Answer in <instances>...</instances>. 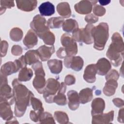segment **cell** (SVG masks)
Listing matches in <instances>:
<instances>
[{"label": "cell", "instance_id": "obj_1", "mask_svg": "<svg viewBox=\"0 0 124 124\" xmlns=\"http://www.w3.org/2000/svg\"><path fill=\"white\" fill-rule=\"evenodd\" d=\"M12 84L15 101V114L21 117L24 114L27 107L30 105L31 97L34 95L24 85L20 83L18 79H14Z\"/></svg>", "mask_w": 124, "mask_h": 124}, {"label": "cell", "instance_id": "obj_2", "mask_svg": "<svg viewBox=\"0 0 124 124\" xmlns=\"http://www.w3.org/2000/svg\"><path fill=\"white\" fill-rule=\"evenodd\" d=\"M111 41L112 43L108 49L106 56L112 65L117 67L121 64L123 59L124 42L122 36L118 32L113 33L111 37Z\"/></svg>", "mask_w": 124, "mask_h": 124}, {"label": "cell", "instance_id": "obj_3", "mask_svg": "<svg viewBox=\"0 0 124 124\" xmlns=\"http://www.w3.org/2000/svg\"><path fill=\"white\" fill-rule=\"evenodd\" d=\"M109 28L105 22L100 23L97 26H93L91 34L94 43L93 47L98 50H102L109 37Z\"/></svg>", "mask_w": 124, "mask_h": 124}, {"label": "cell", "instance_id": "obj_4", "mask_svg": "<svg viewBox=\"0 0 124 124\" xmlns=\"http://www.w3.org/2000/svg\"><path fill=\"white\" fill-rule=\"evenodd\" d=\"M32 68L34 70L35 77L32 82L33 87L40 93H43L46 81L45 79V73L44 72L42 63L38 61L33 64Z\"/></svg>", "mask_w": 124, "mask_h": 124}, {"label": "cell", "instance_id": "obj_5", "mask_svg": "<svg viewBox=\"0 0 124 124\" xmlns=\"http://www.w3.org/2000/svg\"><path fill=\"white\" fill-rule=\"evenodd\" d=\"M94 26L88 24L84 28L77 29L72 32V37L75 41L78 43H84L87 45L93 43V38L91 31Z\"/></svg>", "mask_w": 124, "mask_h": 124}, {"label": "cell", "instance_id": "obj_6", "mask_svg": "<svg viewBox=\"0 0 124 124\" xmlns=\"http://www.w3.org/2000/svg\"><path fill=\"white\" fill-rule=\"evenodd\" d=\"M30 27L40 39L50 31L46 18L40 15H37L33 17Z\"/></svg>", "mask_w": 124, "mask_h": 124}, {"label": "cell", "instance_id": "obj_7", "mask_svg": "<svg viewBox=\"0 0 124 124\" xmlns=\"http://www.w3.org/2000/svg\"><path fill=\"white\" fill-rule=\"evenodd\" d=\"M61 84L56 79L53 78H48L43 93V97L46 102L53 103V98L58 92Z\"/></svg>", "mask_w": 124, "mask_h": 124}, {"label": "cell", "instance_id": "obj_8", "mask_svg": "<svg viewBox=\"0 0 124 124\" xmlns=\"http://www.w3.org/2000/svg\"><path fill=\"white\" fill-rule=\"evenodd\" d=\"M0 101L5 100L8 102L11 105H13L15 101L12 89L8 84L7 77L0 74Z\"/></svg>", "mask_w": 124, "mask_h": 124}, {"label": "cell", "instance_id": "obj_9", "mask_svg": "<svg viewBox=\"0 0 124 124\" xmlns=\"http://www.w3.org/2000/svg\"><path fill=\"white\" fill-rule=\"evenodd\" d=\"M61 42L67 56H74L78 53V46L72 36L68 33L63 34Z\"/></svg>", "mask_w": 124, "mask_h": 124}, {"label": "cell", "instance_id": "obj_10", "mask_svg": "<svg viewBox=\"0 0 124 124\" xmlns=\"http://www.w3.org/2000/svg\"><path fill=\"white\" fill-rule=\"evenodd\" d=\"M84 62L80 56H67L64 58V64L67 68L79 71L83 67Z\"/></svg>", "mask_w": 124, "mask_h": 124}, {"label": "cell", "instance_id": "obj_11", "mask_svg": "<svg viewBox=\"0 0 124 124\" xmlns=\"http://www.w3.org/2000/svg\"><path fill=\"white\" fill-rule=\"evenodd\" d=\"M97 2V0H81L74 5L75 10L79 14H89L92 12L93 6Z\"/></svg>", "mask_w": 124, "mask_h": 124}, {"label": "cell", "instance_id": "obj_12", "mask_svg": "<svg viewBox=\"0 0 124 124\" xmlns=\"http://www.w3.org/2000/svg\"><path fill=\"white\" fill-rule=\"evenodd\" d=\"M114 118V111L111 110L107 113L92 115L93 124H109L113 121Z\"/></svg>", "mask_w": 124, "mask_h": 124}, {"label": "cell", "instance_id": "obj_13", "mask_svg": "<svg viewBox=\"0 0 124 124\" xmlns=\"http://www.w3.org/2000/svg\"><path fill=\"white\" fill-rule=\"evenodd\" d=\"M10 103L5 100L0 101V116L2 119L10 121L14 118Z\"/></svg>", "mask_w": 124, "mask_h": 124}, {"label": "cell", "instance_id": "obj_14", "mask_svg": "<svg viewBox=\"0 0 124 124\" xmlns=\"http://www.w3.org/2000/svg\"><path fill=\"white\" fill-rule=\"evenodd\" d=\"M97 73V70L95 64H89L84 70L83 78L88 83H93L96 80L95 75Z\"/></svg>", "mask_w": 124, "mask_h": 124}, {"label": "cell", "instance_id": "obj_15", "mask_svg": "<svg viewBox=\"0 0 124 124\" xmlns=\"http://www.w3.org/2000/svg\"><path fill=\"white\" fill-rule=\"evenodd\" d=\"M97 74L101 76L106 75L110 70L111 65L108 60L105 58L99 59L95 64Z\"/></svg>", "mask_w": 124, "mask_h": 124}, {"label": "cell", "instance_id": "obj_16", "mask_svg": "<svg viewBox=\"0 0 124 124\" xmlns=\"http://www.w3.org/2000/svg\"><path fill=\"white\" fill-rule=\"evenodd\" d=\"M66 90V85L64 82H62L58 92L53 98V102L60 106L65 105L67 103L66 96L64 94Z\"/></svg>", "mask_w": 124, "mask_h": 124}, {"label": "cell", "instance_id": "obj_17", "mask_svg": "<svg viewBox=\"0 0 124 124\" xmlns=\"http://www.w3.org/2000/svg\"><path fill=\"white\" fill-rule=\"evenodd\" d=\"M67 95L68 99V105L69 108L72 110H75L78 109L80 103L79 95L78 92L74 90H71L68 92Z\"/></svg>", "mask_w": 124, "mask_h": 124}, {"label": "cell", "instance_id": "obj_18", "mask_svg": "<svg viewBox=\"0 0 124 124\" xmlns=\"http://www.w3.org/2000/svg\"><path fill=\"white\" fill-rule=\"evenodd\" d=\"M40 59L43 62L46 61L50 58L52 54L55 52V47L54 46H47L46 45H42L37 49Z\"/></svg>", "mask_w": 124, "mask_h": 124}, {"label": "cell", "instance_id": "obj_19", "mask_svg": "<svg viewBox=\"0 0 124 124\" xmlns=\"http://www.w3.org/2000/svg\"><path fill=\"white\" fill-rule=\"evenodd\" d=\"M38 42L36 34L32 30H29L23 40L24 45L28 48H31L36 46Z\"/></svg>", "mask_w": 124, "mask_h": 124}, {"label": "cell", "instance_id": "obj_20", "mask_svg": "<svg viewBox=\"0 0 124 124\" xmlns=\"http://www.w3.org/2000/svg\"><path fill=\"white\" fill-rule=\"evenodd\" d=\"M92 115L101 114L105 108V103L101 98H96L93 100L92 104Z\"/></svg>", "mask_w": 124, "mask_h": 124}, {"label": "cell", "instance_id": "obj_21", "mask_svg": "<svg viewBox=\"0 0 124 124\" xmlns=\"http://www.w3.org/2000/svg\"><path fill=\"white\" fill-rule=\"evenodd\" d=\"M18 9L25 12H31L35 9L37 4V0H16Z\"/></svg>", "mask_w": 124, "mask_h": 124}, {"label": "cell", "instance_id": "obj_22", "mask_svg": "<svg viewBox=\"0 0 124 124\" xmlns=\"http://www.w3.org/2000/svg\"><path fill=\"white\" fill-rule=\"evenodd\" d=\"M38 10L42 16H50L55 13V7L49 1L42 3L39 6Z\"/></svg>", "mask_w": 124, "mask_h": 124}, {"label": "cell", "instance_id": "obj_23", "mask_svg": "<svg viewBox=\"0 0 124 124\" xmlns=\"http://www.w3.org/2000/svg\"><path fill=\"white\" fill-rule=\"evenodd\" d=\"M117 87L118 83L117 80L112 79H108L107 80L103 88V93L107 96H112L114 94Z\"/></svg>", "mask_w": 124, "mask_h": 124}, {"label": "cell", "instance_id": "obj_24", "mask_svg": "<svg viewBox=\"0 0 124 124\" xmlns=\"http://www.w3.org/2000/svg\"><path fill=\"white\" fill-rule=\"evenodd\" d=\"M58 13L63 18H68L71 15V10L69 3L67 2H62L57 6Z\"/></svg>", "mask_w": 124, "mask_h": 124}, {"label": "cell", "instance_id": "obj_25", "mask_svg": "<svg viewBox=\"0 0 124 124\" xmlns=\"http://www.w3.org/2000/svg\"><path fill=\"white\" fill-rule=\"evenodd\" d=\"M47 65L50 72L54 74H59L62 69V62L57 59H51L48 61Z\"/></svg>", "mask_w": 124, "mask_h": 124}, {"label": "cell", "instance_id": "obj_26", "mask_svg": "<svg viewBox=\"0 0 124 124\" xmlns=\"http://www.w3.org/2000/svg\"><path fill=\"white\" fill-rule=\"evenodd\" d=\"M25 60L28 65L34 64L37 62L39 61L40 59L39 53L37 50H30L26 52L24 55Z\"/></svg>", "mask_w": 124, "mask_h": 124}, {"label": "cell", "instance_id": "obj_27", "mask_svg": "<svg viewBox=\"0 0 124 124\" xmlns=\"http://www.w3.org/2000/svg\"><path fill=\"white\" fill-rule=\"evenodd\" d=\"M78 95L80 103L83 104L87 103L90 102L93 97V90L89 88H84L79 92Z\"/></svg>", "mask_w": 124, "mask_h": 124}, {"label": "cell", "instance_id": "obj_28", "mask_svg": "<svg viewBox=\"0 0 124 124\" xmlns=\"http://www.w3.org/2000/svg\"><path fill=\"white\" fill-rule=\"evenodd\" d=\"M33 76V72L30 68L24 67L19 71L18 80L20 82H26L30 80Z\"/></svg>", "mask_w": 124, "mask_h": 124}, {"label": "cell", "instance_id": "obj_29", "mask_svg": "<svg viewBox=\"0 0 124 124\" xmlns=\"http://www.w3.org/2000/svg\"><path fill=\"white\" fill-rule=\"evenodd\" d=\"M62 27L64 31L67 32H73L78 28V25L76 20L70 18L64 21Z\"/></svg>", "mask_w": 124, "mask_h": 124}, {"label": "cell", "instance_id": "obj_30", "mask_svg": "<svg viewBox=\"0 0 124 124\" xmlns=\"http://www.w3.org/2000/svg\"><path fill=\"white\" fill-rule=\"evenodd\" d=\"M64 22V18L62 17H52L48 19L47 23L49 28L58 29L62 26Z\"/></svg>", "mask_w": 124, "mask_h": 124}, {"label": "cell", "instance_id": "obj_31", "mask_svg": "<svg viewBox=\"0 0 124 124\" xmlns=\"http://www.w3.org/2000/svg\"><path fill=\"white\" fill-rule=\"evenodd\" d=\"M23 33L22 31L19 28L15 27L10 31V37L14 41L18 42L22 38Z\"/></svg>", "mask_w": 124, "mask_h": 124}, {"label": "cell", "instance_id": "obj_32", "mask_svg": "<svg viewBox=\"0 0 124 124\" xmlns=\"http://www.w3.org/2000/svg\"><path fill=\"white\" fill-rule=\"evenodd\" d=\"M55 120L60 124H66L69 123V118L67 114L62 111H56L54 113Z\"/></svg>", "mask_w": 124, "mask_h": 124}, {"label": "cell", "instance_id": "obj_33", "mask_svg": "<svg viewBox=\"0 0 124 124\" xmlns=\"http://www.w3.org/2000/svg\"><path fill=\"white\" fill-rule=\"evenodd\" d=\"M31 104L34 110L37 112H44V109L43 106V104L40 100L34 97V95L31 96Z\"/></svg>", "mask_w": 124, "mask_h": 124}, {"label": "cell", "instance_id": "obj_34", "mask_svg": "<svg viewBox=\"0 0 124 124\" xmlns=\"http://www.w3.org/2000/svg\"><path fill=\"white\" fill-rule=\"evenodd\" d=\"M40 124H55L52 115L48 112H43L39 120Z\"/></svg>", "mask_w": 124, "mask_h": 124}, {"label": "cell", "instance_id": "obj_35", "mask_svg": "<svg viewBox=\"0 0 124 124\" xmlns=\"http://www.w3.org/2000/svg\"><path fill=\"white\" fill-rule=\"evenodd\" d=\"M41 39L43 40L45 44L47 45L53 46L55 41V37L54 34L49 31L45 35H44Z\"/></svg>", "mask_w": 124, "mask_h": 124}, {"label": "cell", "instance_id": "obj_36", "mask_svg": "<svg viewBox=\"0 0 124 124\" xmlns=\"http://www.w3.org/2000/svg\"><path fill=\"white\" fill-rule=\"evenodd\" d=\"M15 6L13 0H0V15L4 13L7 8H11Z\"/></svg>", "mask_w": 124, "mask_h": 124}, {"label": "cell", "instance_id": "obj_37", "mask_svg": "<svg viewBox=\"0 0 124 124\" xmlns=\"http://www.w3.org/2000/svg\"><path fill=\"white\" fill-rule=\"evenodd\" d=\"M93 11V15L95 16H102L105 14L106 10L102 6L98 4H95V5H94Z\"/></svg>", "mask_w": 124, "mask_h": 124}, {"label": "cell", "instance_id": "obj_38", "mask_svg": "<svg viewBox=\"0 0 124 124\" xmlns=\"http://www.w3.org/2000/svg\"><path fill=\"white\" fill-rule=\"evenodd\" d=\"M106 75H107L106 76V80L110 79H112L117 80L119 77V75L118 72L115 69H112L110 70Z\"/></svg>", "mask_w": 124, "mask_h": 124}, {"label": "cell", "instance_id": "obj_39", "mask_svg": "<svg viewBox=\"0 0 124 124\" xmlns=\"http://www.w3.org/2000/svg\"><path fill=\"white\" fill-rule=\"evenodd\" d=\"M8 48V43L5 40L0 42V57H2L6 55Z\"/></svg>", "mask_w": 124, "mask_h": 124}, {"label": "cell", "instance_id": "obj_40", "mask_svg": "<svg viewBox=\"0 0 124 124\" xmlns=\"http://www.w3.org/2000/svg\"><path fill=\"white\" fill-rule=\"evenodd\" d=\"M85 20L88 23L90 24H92L93 23H94L98 21V17L93 14H91L90 15H87L85 17Z\"/></svg>", "mask_w": 124, "mask_h": 124}, {"label": "cell", "instance_id": "obj_41", "mask_svg": "<svg viewBox=\"0 0 124 124\" xmlns=\"http://www.w3.org/2000/svg\"><path fill=\"white\" fill-rule=\"evenodd\" d=\"M43 112H37L34 110H31L30 113V118L33 122H37L39 121V118Z\"/></svg>", "mask_w": 124, "mask_h": 124}, {"label": "cell", "instance_id": "obj_42", "mask_svg": "<svg viewBox=\"0 0 124 124\" xmlns=\"http://www.w3.org/2000/svg\"><path fill=\"white\" fill-rule=\"evenodd\" d=\"M11 53L13 55L19 56L22 53V48L19 45H14L11 48Z\"/></svg>", "mask_w": 124, "mask_h": 124}, {"label": "cell", "instance_id": "obj_43", "mask_svg": "<svg viewBox=\"0 0 124 124\" xmlns=\"http://www.w3.org/2000/svg\"><path fill=\"white\" fill-rule=\"evenodd\" d=\"M75 77L72 75H68L65 77L64 83L66 85H71L75 83Z\"/></svg>", "mask_w": 124, "mask_h": 124}, {"label": "cell", "instance_id": "obj_44", "mask_svg": "<svg viewBox=\"0 0 124 124\" xmlns=\"http://www.w3.org/2000/svg\"><path fill=\"white\" fill-rule=\"evenodd\" d=\"M56 54H57V56L61 59L65 58L66 57H67L66 54L65 53V52L63 47H61L57 51Z\"/></svg>", "mask_w": 124, "mask_h": 124}, {"label": "cell", "instance_id": "obj_45", "mask_svg": "<svg viewBox=\"0 0 124 124\" xmlns=\"http://www.w3.org/2000/svg\"><path fill=\"white\" fill-rule=\"evenodd\" d=\"M112 102L114 105L118 108H121L124 106V101L122 99L119 98H115L112 100Z\"/></svg>", "mask_w": 124, "mask_h": 124}, {"label": "cell", "instance_id": "obj_46", "mask_svg": "<svg viewBox=\"0 0 124 124\" xmlns=\"http://www.w3.org/2000/svg\"><path fill=\"white\" fill-rule=\"evenodd\" d=\"M118 121L120 123H124V108H122L119 111Z\"/></svg>", "mask_w": 124, "mask_h": 124}, {"label": "cell", "instance_id": "obj_47", "mask_svg": "<svg viewBox=\"0 0 124 124\" xmlns=\"http://www.w3.org/2000/svg\"><path fill=\"white\" fill-rule=\"evenodd\" d=\"M98 2L101 5H106L110 2V0H99Z\"/></svg>", "mask_w": 124, "mask_h": 124}]
</instances>
